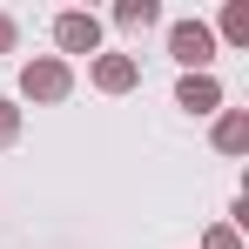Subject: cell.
<instances>
[{
    "label": "cell",
    "mask_w": 249,
    "mask_h": 249,
    "mask_svg": "<svg viewBox=\"0 0 249 249\" xmlns=\"http://www.w3.org/2000/svg\"><path fill=\"white\" fill-rule=\"evenodd\" d=\"M68 94H74V68H68L61 54H34V61H20V101L54 108V101H68Z\"/></svg>",
    "instance_id": "obj_1"
},
{
    "label": "cell",
    "mask_w": 249,
    "mask_h": 249,
    "mask_svg": "<svg viewBox=\"0 0 249 249\" xmlns=\"http://www.w3.org/2000/svg\"><path fill=\"white\" fill-rule=\"evenodd\" d=\"M168 54L182 61V74H209L215 68V27L209 20H168Z\"/></svg>",
    "instance_id": "obj_2"
},
{
    "label": "cell",
    "mask_w": 249,
    "mask_h": 249,
    "mask_svg": "<svg viewBox=\"0 0 249 249\" xmlns=\"http://www.w3.org/2000/svg\"><path fill=\"white\" fill-rule=\"evenodd\" d=\"M54 47L61 54H101V14H88V7H68V14H54Z\"/></svg>",
    "instance_id": "obj_3"
},
{
    "label": "cell",
    "mask_w": 249,
    "mask_h": 249,
    "mask_svg": "<svg viewBox=\"0 0 249 249\" xmlns=\"http://www.w3.org/2000/svg\"><path fill=\"white\" fill-rule=\"evenodd\" d=\"M88 81L101 88V94H128V88H142V61H135V54H108V47H101V54L88 61Z\"/></svg>",
    "instance_id": "obj_4"
},
{
    "label": "cell",
    "mask_w": 249,
    "mask_h": 249,
    "mask_svg": "<svg viewBox=\"0 0 249 249\" xmlns=\"http://www.w3.org/2000/svg\"><path fill=\"white\" fill-rule=\"evenodd\" d=\"M175 108H189V115H222V81H215V74H182V81H175Z\"/></svg>",
    "instance_id": "obj_5"
},
{
    "label": "cell",
    "mask_w": 249,
    "mask_h": 249,
    "mask_svg": "<svg viewBox=\"0 0 249 249\" xmlns=\"http://www.w3.org/2000/svg\"><path fill=\"white\" fill-rule=\"evenodd\" d=\"M215 155H249V108H222L215 115Z\"/></svg>",
    "instance_id": "obj_6"
},
{
    "label": "cell",
    "mask_w": 249,
    "mask_h": 249,
    "mask_svg": "<svg viewBox=\"0 0 249 249\" xmlns=\"http://www.w3.org/2000/svg\"><path fill=\"white\" fill-rule=\"evenodd\" d=\"M155 20H162L155 0H122V7H115V27H122V34H148Z\"/></svg>",
    "instance_id": "obj_7"
},
{
    "label": "cell",
    "mask_w": 249,
    "mask_h": 249,
    "mask_svg": "<svg viewBox=\"0 0 249 249\" xmlns=\"http://www.w3.org/2000/svg\"><path fill=\"white\" fill-rule=\"evenodd\" d=\"M215 41L249 47V0H229V7H222V27H215Z\"/></svg>",
    "instance_id": "obj_8"
},
{
    "label": "cell",
    "mask_w": 249,
    "mask_h": 249,
    "mask_svg": "<svg viewBox=\"0 0 249 249\" xmlns=\"http://www.w3.org/2000/svg\"><path fill=\"white\" fill-rule=\"evenodd\" d=\"M14 142H20V101L0 94V148H14Z\"/></svg>",
    "instance_id": "obj_9"
},
{
    "label": "cell",
    "mask_w": 249,
    "mask_h": 249,
    "mask_svg": "<svg viewBox=\"0 0 249 249\" xmlns=\"http://www.w3.org/2000/svg\"><path fill=\"white\" fill-rule=\"evenodd\" d=\"M202 249H243V236L229 222H215V229H202Z\"/></svg>",
    "instance_id": "obj_10"
},
{
    "label": "cell",
    "mask_w": 249,
    "mask_h": 249,
    "mask_svg": "<svg viewBox=\"0 0 249 249\" xmlns=\"http://www.w3.org/2000/svg\"><path fill=\"white\" fill-rule=\"evenodd\" d=\"M14 41H20V27H14V14H0V54H14Z\"/></svg>",
    "instance_id": "obj_11"
}]
</instances>
